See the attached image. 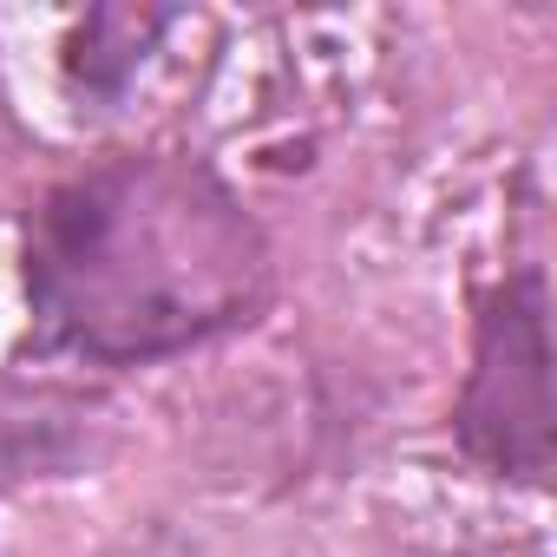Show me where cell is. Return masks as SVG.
Here are the masks:
<instances>
[{"instance_id":"6da1fadb","label":"cell","mask_w":557,"mask_h":557,"mask_svg":"<svg viewBox=\"0 0 557 557\" xmlns=\"http://www.w3.org/2000/svg\"><path fill=\"white\" fill-rule=\"evenodd\" d=\"M40 348L145 368L262 315L275 262L249 203L190 151H112L60 177L21 249Z\"/></svg>"},{"instance_id":"7a4b0ae2","label":"cell","mask_w":557,"mask_h":557,"mask_svg":"<svg viewBox=\"0 0 557 557\" xmlns=\"http://www.w3.org/2000/svg\"><path fill=\"white\" fill-rule=\"evenodd\" d=\"M459 446L518 485H544L550 472V322L544 275L518 269L479 302L472 368L453 407Z\"/></svg>"},{"instance_id":"3957f363","label":"cell","mask_w":557,"mask_h":557,"mask_svg":"<svg viewBox=\"0 0 557 557\" xmlns=\"http://www.w3.org/2000/svg\"><path fill=\"white\" fill-rule=\"evenodd\" d=\"M92 459H99V413L86 394L0 374V485L73 479Z\"/></svg>"},{"instance_id":"277c9868","label":"cell","mask_w":557,"mask_h":557,"mask_svg":"<svg viewBox=\"0 0 557 557\" xmlns=\"http://www.w3.org/2000/svg\"><path fill=\"white\" fill-rule=\"evenodd\" d=\"M177 14L164 8H92L73 34H66V79L86 99H119L138 66L158 53V40L171 34Z\"/></svg>"}]
</instances>
